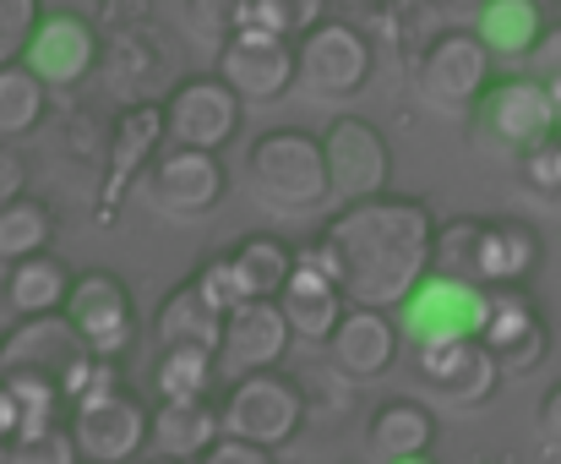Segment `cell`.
I'll return each mask as SVG.
<instances>
[{"mask_svg":"<svg viewBox=\"0 0 561 464\" xmlns=\"http://www.w3.org/2000/svg\"><path fill=\"white\" fill-rule=\"evenodd\" d=\"M322 148H328V170H333V197L339 203H360V197H381L387 192L392 154H387V137L376 132L371 121L339 115L322 132Z\"/></svg>","mask_w":561,"mask_h":464,"instance_id":"ac0fdd59","label":"cell"},{"mask_svg":"<svg viewBox=\"0 0 561 464\" xmlns=\"http://www.w3.org/2000/svg\"><path fill=\"white\" fill-rule=\"evenodd\" d=\"M196 284L224 306V312H234L240 301H245V290H240V279H234V262H229V251L224 257H213V262H202V273H196Z\"/></svg>","mask_w":561,"mask_h":464,"instance_id":"d590c367","label":"cell"},{"mask_svg":"<svg viewBox=\"0 0 561 464\" xmlns=\"http://www.w3.org/2000/svg\"><path fill=\"white\" fill-rule=\"evenodd\" d=\"M442 5H453V11H480L485 0H442Z\"/></svg>","mask_w":561,"mask_h":464,"instance_id":"ee69618b","label":"cell"},{"mask_svg":"<svg viewBox=\"0 0 561 464\" xmlns=\"http://www.w3.org/2000/svg\"><path fill=\"white\" fill-rule=\"evenodd\" d=\"M474 33L491 44V55L529 60V49L546 38V11L540 0H485L474 11Z\"/></svg>","mask_w":561,"mask_h":464,"instance_id":"4316f807","label":"cell"},{"mask_svg":"<svg viewBox=\"0 0 561 464\" xmlns=\"http://www.w3.org/2000/svg\"><path fill=\"white\" fill-rule=\"evenodd\" d=\"M22 192H27V159H22L11 143H0V208L16 203Z\"/></svg>","mask_w":561,"mask_h":464,"instance_id":"f35d334b","label":"cell"},{"mask_svg":"<svg viewBox=\"0 0 561 464\" xmlns=\"http://www.w3.org/2000/svg\"><path fill=\"white\" fill-rule=\"evenodd\" d=\"M398 339H403V328H398V317L387 306H350L322 350H328L339 377L371 383V377H381L398 361Z\"/></svg>","mask_w":561,"mask_h":464,"instance_id":"44dd1931","label":"cell"},{"mask_svg":"<svg viewBox=\"0 0 561 464\" xmlns=\"http://www.w3.org/2000/svg\"><path fill=\"white\" fill-rule=\"evenodd\" d=\"M529 71H535L540 82H557L561 77V22L557 27H546V38L529 49Z\"/></svg>","mask_w":561,"mask_h":464,"instance_id":"60d3db41","label":"cell"},{"mask_svg":"<svg viewBox=\"0 0 561 464\" xmlns=\"http://www.w3.org/2000/svg\"><path fill=\"white\" fill-rule=\"evenodd\" d=\"M251 5H256V0H186L191 27L207 33V38H218V44L251 22Z\"/></svg>","mask_w":561,"mask_h":464,"instance_id":"d6a6232c","label":"cell"},{"mask_svg":"<svg viewBox=\"0 0 561 464\" xmlns=\"http://www.w3.org/2000/svg\"><path fill=\"white\" fill-rule=\"evenodd\" d=\"M333 5H339L344 16H387L398 0H333Z\"/></svg>","mask_w":561,"mask_h":464,"instance_id":"7bdbcfd3","label":"cell"},{"mask_svg":"<svg viewBox=\"0 0 561 464\" xmlns=\"http://www.w3.org/2000/svg\"><path fill=\"white\" fill-rule=\"evenodd\" d=\"M71 268L55 257V251H38V257H22L5 268V306L16 317H33V312H60L66 295H71Z\"/></svg>","mask_w":561,"mask_h":464,"instance_id":"484cf974","label":"cell"},{"mask_svg":"<svg viewBox=\"0 0 561 464\" xmlns=\"http://www.w3.org/2000/svg\"><path fill=\"white\" fill-rule=\"evenodd\" d=\"M49 115V82L27 60H0V143H22Z\"/></svg>","mask_w":561,"mask_h":464,"instance_id":"f1b7e54d","label":"cell"},{"mask_svg":"<svg viewBox=\"0 0 561 464\" xmlns=\"http://www.w3.org/2000/svg\"><path fill=\"white\" fill-rule=\"evenodd\" d=\"M251 186L262 197V208L278 214H311L333 197V170H328V148L311 132L278 126L267 137L251 143Z\"/></svg>","mask_w":561,"mask_h":464,"instance_id":"5b68a950","label":"cell"},{"mask_svg":"<svg viewBox=\"0 0 561 464\" xmlns=\"http://www.w3.org/2000/svg\"><path fill=\"white\" fill-rule=\"evenodd\" d=\"M38 22H44L38 0H0V60H22Z\"/></svg>","mask_w":561,"mask_h":464,"instance_id":"836d02e7","label":"cell"},{"mask_svg":"<svg viewBox=\"0 0 561 464\" xmlns=\"http://www.w3.org/2000/svg\"><path fill=\"white\" fill-rule=\"evenodd\" d=\"M170 143V126H164V104H126L110 132H104V181H99V197H93V219L99 225H115L131 186L153 170V159L164 154Z\"/></svg>","mask_w":561,"mask_h":464,"instance_id":"8992f818","label":"cell"},{"mask_svg":"<svg viewBox=\"0 0 561 464\" xmlns=\"http://www.w3.org/2000/svg\"><path fill=\"white\" fill-rule=\"evenodd\" d=\"M295 257H300V251H295L289 240H278V235H245V240L229 251L245 301H278L284 284H289V273H295Z\"/></svg>","mask_w":561,"mask_h":464,"instance_id":"83f0119b","label":"cell"},{"mask_svg":"<svg viewBox=\"0 0 561 464\" xmlns=\"http://www.w3.org/2000/svg\"><path fill=\"white\" fill-rule=\"evenodd\" d=\"M224 383L213 350H159L153 361V394L159 399H202Z\"/></svg>","mask_w":561,"mask_h":464,"instance_id":"4dcf8cb0","label":"cell"},{"mask_svg":"<svg viewBox=\"0 0 561 464\" xmlns=\"http://www.w3.org/2000/svg\"><path fill=\"white\" fill-rule=\"evenodd\" d=\"M295 328L284 317L278 301H240L229 317H224V344H218V372L224 383L234 377H251V372H267L284 361Z\"/></svg>","mask_w":561,"mask_h":464,"instance_id":"d6986e66","label":"cell"},{"mask_svg":"<svg viewBox=\"0 0 561 464\" xmlns=\"http://www.w3.org/2000/svg\"><path fill=\"white\" fill-rule=\"evenodd\" d=\"M436 219L414 197H360L344 203L322 235L300 251H311L350 295V306H403L420 279L436 262Z\"/></svg>","mask_w":561,"mask_h":464,"instance_id":"6da1fadb","label":"cell"},{"mask_svg":"<svg viewBox=\"0 0 561 464\" xmlns=\"http://www.w3.org/2000/svg\"><path fill=\"white\" fill-rule=\"evenodd\" d=\"M278 306H284L295 339L328 344L333 328H339V317L350 312V295H344V284H339L311 251H300V257H295V273H289V284H284V295H278Z\"/></svg>","mask_w":561,"mask_h":464,"instance_id":"603a6c76","label":"cell"},{"mask_svg":"<svg viewBox=\"0 0 561 464\" xmlns=\"http://www.w3.org/2000/svg\"><path fill=\"white\" fill-rule=\"evenodd\" d=\"M414 366L420 377L458 410H480L496 383H502V361L496 350L480 339V333H463V339H436V344H414Z\"/></svg>","mask_w":561,"mask_h":464,"instance_id":"5bb4252c","label":"cell"},{"mask_svg":"<svg viewBox=\"0 0 561 464\" xmlns=\"http://www.w3.org/2000/svg\"><path fill=\"white\" fill-rule=\"evenodd\" d=\"M218 405H224V432L251 438V443H262L273 454L284 443H295L300 427H306V388L289 372H278V366L234 377L229 394H218Z\"/></svg>","mask_w":561,"mask_h":464,"instance_id":"52a82bcc","label":"cell"},{"mask_svg":"<svg viewBox=\"0 0 561 464\" xmlns=\"http://www.w3.org/2000/svg\"><path fill=\"white\" fill-rule=\"evenodd\" d=\"M148 0H93V22H99V33H137L142 22H148Z\"/></svg>","mask_w":561,"mask_h":464,"instance_id":"8d00e7d4","label":"cell"},{"mask_svg":"<svg viewBox=\"0 0 561 464\" xmlns=\"http://www.w3.org/2000/svg\"><path fill=\"white\" fill-rule=\"evenodd\" d=\"M518 170H524V186H529V192L561 197V132H551L540 148H529V154L518 159Z\"/></svg>","mask_w":561,"mask_h":464,"instance_id":"e575fe53","label":"cell"},{"mask_svg":"<svg viewBox=\"0 0 561 464\" xmlns=\"http://www.w3.org/2000/svg\"><path fill=\"white\" fill-rule=\"evenodd\" d=\"M224 306L196 284H175L170 295H164V306H159V317H153V339H159V350H213L218 355V344H224Z\"/></svg>","mask_w":561,"mask_h":464,"instance_id":"cb8c5ba5","label":"cell"},{"mask_svg":"<svg viewBox=\"0 0 561 464\" xmlns=\"http://www.w3.org/2000/svg\"><path fill=\"white\" fill-rule=\"evenodd\" d=\"M546 262V240L524 219H453L436 230V273L469 284H529Z\"/></svg>","mask_w":561,"mask_h":464,"instance_id":"3957f363","label":"cell"},{"mask_svg":"<svg viewBox=\"0 0 561 464\" xmlns=\"http://www.w3.org/2000/svg\"><path fill=\"white\" fill-rule=\"evenodd\" d=\"M16 432H22V405H16V394L0 383V460H11Z\"/></svg>","mask_w":561,"mask_h":464,"instance_id":"b9f144b4","label":"cell"},{"mask_svg":"<svg viewBox=\"0 0 561 464\" xmlns=\"http://www.w3.org/2000/svg\"><path fill=\"white\" fill-rule=\"evenodd\" d=\"M93 361L99 355L88 350V339L77 333L66 306L16 317L0 333V383H11V388H44V394L77 399L93 377Z\"/></svg>","mask_w":561,"mask_h":464,"instance_id":"7a4b0ae2","label":"cell"},{"mask_svg":"<svg viewBox=\"0 0 561 464\" xmlns=\"http://www.w3.org/2000/svg\"><path fill=\"white\" fill-rule=\"evenodd\" d=\"M295 49H300V82L295 88H306L311 99H355L371 82V38L350 16L317 22L306 38H295Z\"/></svg>","mask_w":561,"mask_h":464,"instance_id":"9c48e42d","label":"cell"},{"mask_svg":"<svg viewBox=\"0 0 561 464\" xmlns=\"http://www.w3.org/2000/svg\"><path fill=\"white\" fill-rule=\"evenodd\" d=\"M328 5L333 0H256L251 5V22L284 33V38H306L317 22H328Z\"/></svg>","mask_w":561,"mask_h":464,"instance_id":"1f68e13d","label":"cell"},{"mask_svg":"<svg viewBox=\"0 0 561 464\" xmlns=\"http://www.w3.org/2000/svg\"><path fill=\"white\" fill-rule=\"evenodd\" d=\"M99 22H88L82 11H44V22L33 27L22 60L55 88V93H71L82 88L93 71H99Z\"/></svg>","mask_w":561,"mask_h":464,"instance_id":"2e32d148","label":"cell"},{"mask_svg":"<svg viewBox=\"0 0 561 464\" xmlns=\"http://www.w3.org/2000/svg\"><path fill=\"white\" fill-rule=\"evenodd\" d=\"M218 77L245 104H273V99H284L300 82V49H295V38H284V33L262 27V22H245L240 33L224 38Z\"/></svg>","mask_w":561,"mask_h":464,"instance_id":"30bf717a","label":"cell"},{"mask_svg":"<svg viewBox=\"0 0 561 464\" xmlns=\"http://www.w3.org/2000/svg\"><path fill=\"white\" fill-rule=\"evenodd\" d=\"M485 301L491 290L485 284H469V279H453V273H425L420 290L398 306V328L409 344H436V339H463V333H480L485 328Z\"/></svg>","mask_w":561,"mask_h":464,"instance_id":"7c38bea8","label":"cell"},{"mask_svg":"<svg viewBox=\"0 0 561 464\" xmlns=\"http://www.w3.org/2000/svg\"><path fill=\"white\" fill-rule=\"evenodd\" d=\"M49 240H55V208L44 203V197H16V203H5L0 208V262L11 268V262H22V257H38V251H49Z\"/></svg>","mask_w":561,"mask_h":464,"instance_id":"f546056e","label":"cell"},{"mask_svg":"<svg viewBox=\"0 0 561 464\" xmlns=\"http://www.w3.org/2000/svg\"><path fill=\"white\" fill-rule=\"evenodd\" d=\"M546 88H551V104H557V121H561V77L557 82H546Z\"/></svg>","mask_w":561,"mask_h":464,"instance_id":"f6af8a7d","label":"cell"},{"mask_svg":"<svg viewBox=\"0 0 561 464\" xmlns=\"http://www.w3.org/2000/svg\"><path fill=\"white\" fill-rule=\"evenodd\" d=\"M224 438V405L213 394L202 399H159L153 405V432H148V460L196 464Z\"/></svg>","mask_w":561,"mask_h":464,"instance_id":"7402d4cb","label":"cell"},{"mask_svg":"<svg viewBox=\"0 0 561 464\" xmlns=\"http://www.w3.org/2000/svg\"><path fill=\"white\" fill-rule=\"evenodd\" d=\"M557 16H561V0H557Z\"/></svg>","mask_w":561,"mask_h":464,"instance_id":"bcb514c9","label":"cell"},{"mask_svg":"<svg viewBox=\"0 0 561 464\" xmlns=\"http://www.w3.org/2000/svg\"><path fill=\"white\" fill-rule=\"evenodd\" d=\"M480 339L496 350L502 372H535L551 350V328L540 317V306L524 295V284H496L485 301V328Z\"/></svg>","mask_w":561,"mask_h":464,"instance_id":"ffe728a7","label":"cell"},{"mask_svg":"<svg viewBox=\"0 0 561 464\" xmlns=\"http://www.w3.org/2000/svg\"><path fill=\"white\" fill-rule=\"evenodd\" d=\"M436 449V416L420 399H392L381 405L366 427V460L376 464H409Z\"/></svg>","mask_w":561,"mask_h":464,"instance_id":"d4e9b609","label":"cell"},{"mask_svg":"<svg viewBox=\"0 0 561 464\" xmlns=\"http://www.w3.org/2000/svg\"><path fill=\"white\" fill-rule=\"evenodd\" d=\"M66 427H71L77 464H131L148 454L153 410H142V399L121 388L115 355H99L88 388L66 410Z\"/></svg>","mask_w":561,"mask_h":464,"instance_id":"277c9868","label":"cell"},{"mask_svg":"<svg viewBox=\"0 0 561 464\" xmlns=\"http://www.w3.org/2000/svg\"><path fill=\"white\" fill-rule=\"evenodd\" d=\"M240 93L213 71V77H186L170 88L164 99V126H170V143H186V148H229L234 132H240Z\"/></svg>","mask_w":561,"mask_h":464,"instance_id":"9a60e30c","label":"cell"},{"mask_svg":"<svg viewBox=\"0 0 561 464\" xmlns=\"http://www.w3.org/2000/svg\"><path fill=\"white\" fill-rule=\"evenodd\" d=\"M273 460V449H262V443H251V438H234V432H224L213 449H207V464H267Z\"/></svg>","mask_w":561,"mask_h":464,"instance_id":"74e56055","label":"cell"},{"mask_svg":"<svg viewBox=\"0 0 561 464\" xmlns=\"http://www.w3.org/2000/svg\"><path fill=\"white\" fill-rule=\"evenodd\" d=\"M66 317L77 322V333L88 339L93 355H115V361H121V350H131V339H137V306H131V290H126L115 273H104V268L71 279Z\"/></svg>","mask_w":561,"mask_h":464,"instance_id":"e0dca14e","label":"cell"},{"mask_svg":"<svg viewBox=\"0 0 561 464\" xmlns=\"http://www.w3.org/2000/svg\"><path fill=\"white\" fill-rule=\"evenodd\" d=\"M229 197V176L218 165L213 148H186V143H164V154L148 170V203L164 219H202Z\"/></svg>","mask_w":561,"mask_h":464,"instance_id":"4fadbf2b","label":"cell"},{"mask_svg":"<svg viewBox=\"0 0 561 464\" xmlns=\"http://www.w3.org/2000/svg\"><path fill=\"white\" fill-rule=\"evenodd\" d=\"M474 132L480 143H496L502 154H529L540 148L551 132H561L557 104H551V88L529 71V77H502L480 93L474 104Z\"/></svg>","mask_w":561,"mask_h":464,"instance_id":"ba28073f","label":"cell"},{"mask_svg":"<svg viewBox=\"0 0 561 464\" xmlns=\"http://www.w3.org/2000/svg\"><path fill=\"white\" fill-rule=\"evenodd\" d=\"M540 454L561 460V383L540 399Z\"/></svg>","mask_w":561,"mask_h":464,"instance_id":"ab89813d","label":"cell"},{"mask_svg":"<svg viewBox=\"0 0 561 464\" xmlns=\"http://www.w3.org/2000/svg\"><path fill=\"white\" fill-rule=\"evenodd\" d=\"M414 82H420L425 104H436V110H474L480 93L491 88V44L474 27L436 33L420 49Z\"/></svg>","mask_w":561,"mask_h":464,"instance_id":"8fae6325","label":"cell"}]
</instances>
